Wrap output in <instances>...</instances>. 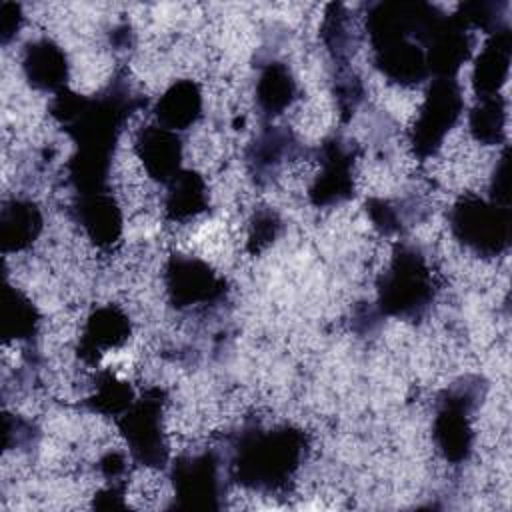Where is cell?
<instances>
[{"label":"cell","instance_id":"22","mask_svg":"<svg viewBox=\"0 0 512 512\" xmlns=\"http://www.w3.org/2000/svg\"><path fill=\"white\" fill-rule=\"evenodd\" d=\"M20 22H22L20 6L14 2H2L0 4V36L4 44H8V40L18 32Z\"/></svg>","mask_w":512,"mask_h":512},{"label":"cell","instance_id":"21","mask_svg":"<svg viewBox=\"0 0 512 512\" xmlns=\"http://www.w3.org/2000/svg\"><path fill=\"white\" fill-rule=\"evenodd\" d=\"M276 230H278V220H276V216L272 212L258 214L254 224H252L250 244H254L256 248L268 244L276 236Z\"/></svg>","mask_w":512,"mask_h":512},{"label":"cell","instance_id":"15","mask_svg":"<svg viewBox=\"0 0 512 512\" xmlns=\"http://www.w3.org/2000/svg\"><path fill=\"white\" fill-rule=\"evenodd\" d=\"M174 488L178 496L214 498L218 490L216 460L212 454H198L180 458L174 464Z\"/></svg>","mask_w":512,"mask_h":512},{"label":"cell","instance_id":"19","mask_svg":"<svg viewBox=\"0 0 512 512\" xmlns=\"http://www.w3.org/2000/svg\"><path fill=\"white\" fill-rule=\"evenodd\" d=\"M256 96L266 114H280L286 106H290L294 96V80L290 78L288 68L282 64H270L258 80Z\"/></svg>","mask_w":512,"mask_h":512},{"label":"cell","instance_id":"13","mask_svg":"<svg viewBox=\"0 0 512 512\" xmlns=\"http://www.w3.org/2000/svg\"><path fill=\"white\" fill-rule=\"evenodd\" d=\"M42 228L38 208L28 200L4 202L0 216V238L4 252H20L28 248Z\"/></svg>","mask_w":512,"mask_h":512},{"label":"cell","instance_id":"4","mask_svg":"<svg viewBox=\"0 0 512 512\" xmlns=\"http://www.w3.org/2000/svg\"><path fill=\"white\" fill-rule=\"evenodd\" d=\"M452 230L478 254H496L508 244L506 208L488 206L478 198H462L452 210Z\"/></svg>","mask_w":512,"mask_h":512},{"label":"cell","instance_id":"9","mask_svg":"<svg viewBox=\"0 0 512 512\" xmlns=\"http://www.w3.org/2000/svg\"><path fill=\"white\" fill-rule=\"evenodd\" d=\"M76 218L96 246H112L122 234V212L114 198L104 192L82 194Z\"/></svg>","mask_w":512,"mask_h":512},{"label":"cell","instance_id":"6","mask_svg":"<svg viewBox=\"0 0 512 512\" xmlns=\"http://www.w3.org/2000/svg\"><path fill=\"white\" fill-rule=\"evenodd\" d=\"M166 290L176 308L208 304L222 294V280L192 256H174L166 268Z\"/></svg>","mask_w":512,"mask_h":512},{"label":"cell","instance_id":"11","mask_svg":"<svg viewBox=\"0 0 512 512\" xmlns=\"http://www.w3.org/2000/svg\"><path fill=\"white\" fill-rule=\"evenodd\" d=\"M320 174L316 176L310 196L320 204H334L350 196L352 192V168L350 154L340 144H328L320 160Z\"/></svg>","mask_w":512,"mask_h":512},{"label":"cell","instance_id":"14","mask_svg":"<svg viewBox=\"0 0 512 512\" xmlns=\"http://www.w3.org/2000/svg\"><path fill=\"white\" fill-rule=\"evenodd\" d=\"M510 62V34L508 30H500L486 42L484 50L478 56L474 70L476 90L486 96H496L494 92L504 84L508 76Z\"/></svg>","mask_w":512,"mask_h":512},{"label":"cell","instance_id":"18","mask_svg":"<svg viewBox=\"0 0 512 512\" xmlns=\"http://www.w3.org/2000/svg\"><path fill=\"white\" fill-rule=\"evenodd\" d=\"M4 338L6 340H26L38 330L40 316L36 306L20 290L6 286L4 290Z\"/></svg>","mask_w":512,"mask_h":512},{"label":"cell","instance_id":"1","mask_svg":"<svg viewBox=\"0 0 512 512\" xmlns=\"http://www.w3.org/2000/svg\"><path fill=\"white\" fill-rule=\"evenodd\" d=\"M304 442L298 430L276 428L246 436L238 446V478L250 486H278L298 468Z\"/></svg>","mask_w":512,"mask_h":512},{"label":"cell","instance_id":"5","mask_svg":"<svg viewBox=\"0 0 512 512\" xmlns=\"http://www.w3.org/2000/svg\"><path fill=\"white\" fill-rule=\"evenodd\" d=\"M120 430L132 456L144 466H164L166 440L162 432L160 392H148L138 404H130L120 420Z\"/></svg>","mask_w":512,"mask_h":512},{"label":"cell","instance_id":"10","mask_svg":"<svg viewBox=\"0 0 512 512\" xmlns=\"http://www.w3.org/2000/svg\"><path fill=\"white\" fill-rule=\"evenodd\" d=\"M22 70L34 88L60 90L68 78L66 54L50 38L34 40L24 50Z\"/></svg>","mask_w":512,"mask_h":512},{"label":"cell","instance_id":"17","mask_svg":"<svg viewBox=\"0 0 512 512\" xmlns=\"http://www.w3.org/2000/svg\"><path fill=\"white\" fill-rule=\"evenodd\" d=\"M434 438L448 460H462L470 450V426L466 418V406L462 408L448 400L434 422Z\"/></svg>","mask_w":512,"mask_h":512},{"label":"cell","instance_id":"7","mask_svg":"<svg viewBox=\"0 0 512 512\" xmlns=\"http://www.w3.org/2000/svg\"><path fill=\"white\" fill-rule=\"evenodd\" d=\"M134 152L144 166V172L160 182L170 184L180 174L182 144L176 132L162 126H146L138 132Z\"/></svg>","mask_w":512,"mask_h":512},{"label":"cell","instance_id":"20","mask_svg":"<svg viewBox=\"0 0 512 512\" xmlns=\"http://www.w3.org/2000/svg\"><path fill=\"white\" fill-rule=\"evenodd\" d=\"M470 132L472 136L490 146L502 138L504 132V106L496 96H484L478 108L470 114Z\"/></svg>","mask_w":512,"mask_h":512},{"label":"cell","instance_id":"12","mask_svg":"<svg viewBox=\"0 0 512 512\" xmlns=\"http://www.w3.org/2000/svg\"><path fill=\"white\" fill-rule=\"evenodd\" d=\"M200 110H202L200 88L192 80H180L160 96L154 112L162 128L178 132L192 126L200 116Z\"/></svg>","mask_w":512,"mask_h":512},{"label":"cell","instance_id":"2","mask_svg":"<svg viewBox=\"0 0 512 512\" xmlns=\"http://www.w3.org/2000/svg\"><path fill=\"white\" fill-rule=\"evenodd\" d=\"M432 300V278L420 252L402 248L380 280V308L394 316H418Z\"/></svg>","mask_w":512,"mask_h":512},{"label":"cell","instance_id":"16","mask_svg":"<svg viewBox=\"0 0 512 512\" xmlns=\"http://www.w3.org/2000/svg\"><path fill=\"white\" fill-rule=\"evenodd\" d=\"M208 206L206 184L200 174L192 170L180 172L170 182V192L166 196V212L172 220H188L204 212Z\"/></svg>","mask_w":512,"mask_h":512},{"label":"cell","instance_id":"8","mask_svg":"<svg viewBox=\"0 0 512 512\" xmlns=\"http://www.w3.org/2000/svg\"><path fill=\"white\" fill-rule=\"evenodd\" d=\"M130 338V318L116 306H104L90 314L78 354L86 362H98L102 354L112 348H120Z\"/></svg>","mask_w":512,"mask_h":512},{"label":"cell","instance_id":"3","mask_svg":"<svg viewBox=\"0 0 512 512\" xmlns=\"http://www.w3.org/2000/svg\"><path fill=\"white\" fill-rule=\"evenodd\" d=\"M462 110L460 88L452 78H440L428 90L412 130V146L420 158L436 154L444 136L454 126Z\"/></svg>","mask_w":512,"mask_h":512}]
</instances>
